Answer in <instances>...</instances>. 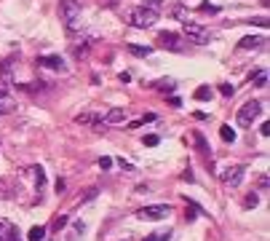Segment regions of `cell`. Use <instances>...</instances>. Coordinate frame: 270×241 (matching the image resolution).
<instances>
[{
  "instance_id": "603a6c76",
  "label": "cell",
  "mask_w": 270,
  "mask_h": 241,
  "mask_svg": "<svg viewBox=\"0 0 270 241\" xmlns=\"http://www.w3.org/2000/svg\"><path fill=\"white\" fill-rule=\"evenodd\" d=\"M244 206H246V209H254V206H257V193H251V196H246Z\"/></svg>"
},
{
  "instance_id": "8992f818",
  "label": "cell",
  "mask_w": 270,
  "mask_h": 241,
  "mask_svg": "<svg viewBox=\"0 0 270 241\" xmlns=\"http://www.w3.org/2000/svg\"><path fill=\"white\" fill-rule=\"evenodd\" d=\"M244 174H246V166H244V164H233V166H227V169L222 171V185H227V188H238V185H241V180H244Z\"/></svg>"
},
{
  "instance_id": "d6986e66",
  "label": "cell",
  "mask_w": 270,
  "mask_h": 241,
  "mask_svg": "<svg viewBox=\"0 0 270 241\" xmlns=\"http://www.w3.org/2000/svg\"><path fill=\"white\" fill-rule=\"evenodd\" d=\"M171 16H174V19H180V22H190V19H187V14H185V8H182V5H177V8H174V14H171Z\"/></svg>"
},
{
  "instance_id": "83f0119b",
  "label": "cell",
  "mask_w": 270,
  "mask_h": 241,
  "mask_svg": "<svg viewBox=\"0 0 270 241\" xmlns=\"http://www.w3.org/2000/svg\"><path fill=\"white\" fill-rule=\"evenodd\" d=\"M65 191H67V185H65V180L59 177V180H56V193H65Z\"/></svg>"
},
{
  "instance_id": "6da1fadb",
  "label": "cell",
  "mask_w": 270,
  "mask_h": 241,
  "mask_svg": "<svg viewBox=\"0 0 270 241\" xmlns=\"http://www.w3.org/2000/svg\"><path fill=\"white\" fill-rule=\"evenodd\" d=\"M160 19L158 8L155 5H139V8H134L129 14V24L136 27V30H147V27H155Z\"/></svg>"
},
{
  "instance_id": "f546056e",
  "label": "cell",
  "mask_w": 270,
  "mask_h": 241,
  "mask_svg": "<svg viewBox=\"0 0 270 241\" xmlns=\"http://www.w3.org/2000/svg\"><path fill=\"white\" fill-rule=\"evenodd\" d=\"M118 164H120V166H123V169H129V171H134V166H131V164H129V161H126V158H118Z\"/></svg>"
},
{
  "instance_id": "8fae6325",
  "label": "cell",
  "mask_w": 270,
  "mask_h": 241,
  "mask_svg": "<svg viewBox=\"0 0 270 241\" xmlns=\"http://www.w3.org/2000/svg\"><path fill=\"white\" fill-rule=\"evenodd\" d=\"M126 51L134 56H150L153 54V46H136V43H129L126 46Z\"/></svg>"
},
{
  "instance_id": "9a60e30c",
  "label": "cell",
  "mask_w": 270,
  "mask_h": 241,
  "mask_svg": "<svg viewBox=\"0 0 270 241\" xmlns=\"http://www.w3.org/2000/svg\"><path fill=\"white\" fill-rule=\"evenodd\" d=\"M94 120H99L94 113H80V116H75V123H80V126H91Z\"/></svg>"
},
{
  "instance_id": "7a4b0ae2",
  "label": "cell",
  "mask_w": 270,
  "mask_h": 241,
  "mask_svg": "<svg viewBox=\"0 0 270 241\" xmlns=\"http://www.w3.org/2000/svg\"><path fill=\"white\" fill-rule=\"evenodd\" d=\"M59 16L70 30H78L80 19H83V5H80L78 0H62L59 3Z\"/></svg>"
},
{
  "instance_id": "ba28073f",
  "label": "cell",
  "mask_w": 270,
  "mask_h": 241,
  "mask_svg": "<svg viewBox=\"0 0 270 241\" xmlns=\"http://www.w3.org/2000/svg\"><path fill=\"white\" fill-rule=\"evenodd\" d=\"M38 65L40 67H48V70H62V72L67 70L62 56H38Z\"/></svg>"
},
{
  "instance_id": "52a82bcc",
  "label": "cell",
  "mask_w": 270,
  "mask_h": 241,
  "mask_svg": "<svg viewBox=\"0 0 270 241\" xmlns=\"http://www.w3.org/2000/svg\"><path fill=\"white\" fill-rule=\"evenodd\" d=\"M102 120H105L107 126H118V123H123V120H126V110H123V107H110Z\"/></svg>"
},
{
  "instance_id": "cb8c5ba5",
  "label": "cell",
  "mask_w": 270,
  "mask_h": 241,
  "mask_svg": "<svg viewBox=\"0 0 270 241\" xmlns=\"http://www.w3.org/2000/svg\"><path fill=\"white\" fill-rule=\"evenodd\" d=\"M233 91H235V89H233L230 83H222V86H220V94H222V96H233Z\"/></svg>"
},
{
  "instance_id": "44dd1931",
  "label": "cell",
  "mask_w": 270,
  "mask_h": 241,
  "mask_svg": "<svg viewBox=\"0 0 270 241\" xmlns=\"http://www.w3.org/2000/svg\"><path fill=\"white\" fill-rule=\"evenodd\" d=\"M145 241H169V231H160V233H153L150 239H145Z\"/></svg>"
},
{
  "instance_id": "484cf974",
  "label": "cell",
  "mask_w": 270,
  "mask_h": 241,
  "mask_svg": "<svg viewBox=\"0 0 270 241\" xmlns=\"http://www.w3.org/2000/svg\"><path fill=\"white\" fill-rule=\"evenodd\" d=\"M96 193H99V188H91V191H89V193H86V196H83V198H80V204H89V201H91V198H94V196H96Z\"/></svg>"
},
{
  "instance_id": "9c48e42d",
  "label": "cell",
  "mask_w": 270,
  "mask_h": 241,
  "mask_svg": "<svg viewBox=\"0 0 270 241\" xmlns=\"http://www.w3.org/2000/svg\"><path fill=\"white\" fill-rule=\"evenodd\" d=\"M265 35H246V38H241L238 40V48L241 51H246V48H260V46H265Z\"/></svg>"
},
{
  "instance_id": "836d02e7",
  "label": "cell",
  "mask_w": 270,
  "mask_h": 241,
  "mask_svg": "<svg viewBox=\"0 0 270 241\" xmlns=\"http://www.w3.org/2000/svg\"><path fill=\"white\" fill-rule=\"evenodd\" d=\"M260 134H262V137H268V134H270V126H268V123H262V126H260Z\"/></svg>"
},
{
  "instance_id": "d6a6232c",
  "label": "cell",
  "mask_w": 270,
  "mask_h": 241,
  "mask_svg": "<svg viewBox=\"0 0 270 241\" xmlns=\"http://www.w3.org/2000/svg\"><path fill=\"white\" fill-rule=\"evenodd\" d=\"M169 102H171V107H182V99H180V96H171Z\"/></svg>"
},
{
  "instance_id": "f1b7e54d",
  "label": "cell",
  "mask_w": 270,
  "mask_h": 241,
  "mask_svg": "<svg viewBox=\"0 0 270 241\" xmlns=\"http://www.w3.org/2000/svg\"><path fill=\"white\" fill-rule=\"evenodd\" d=\"M142 118H145V123H155V120H158L155 113H147V116H142Z\"/></svg>"
},
{
  "instance_id": "1f68e13d",
  "label": "cell",
  "mask_w": 270,
  "mask_h": 241,
  "mask_svg": "<svg viewBox=\"0 0 270 241\" xmlns=\"http://www.w3.org/2000/svg\"><path fill=\"white\" fill-rule=\"evenodd\" d=\"M139 126H145V118H136V120H131V129H139Z\"/></svg>"
},
{
  "instance_id": "d4e9b609",
  "label": "cell",
  "mask_w": 270,
  "mask_h": 241,
  "mask_svg": "<svg viewBox=\"0 0 270 241\" xmlns=\"http://www.w3.org/2000/svg\"><path fill=\"white\" fill-rule=\"evenodd\" d=\"M99 169H105V171H107V169H112V158L102 156V158H99Z\"/></svg>"
},
{
  "instance_id": "4dcf8cb0",
  "label": "cell",
  "mask_w": 270,
  "mask_h": 241,
  "mask_svg": "<svg viewBox=\"0 0 270 241\" xmlns=\"http://www.w3.org/2000/svg\"><path fill=\"white\" fill-rule=\"evenodd\" d=\"M260 191H268V174L260 177Z\"/></svg>"
},
{
  "instance_id": "ac0fdd59",
  "label": "cell",
  "mask_w": 270,
  "mask_h": 241,
  "mask_svg": "<svg viewBox=\"0 0 270 241\" xmlns=\"http://www.w3.org/2000/svg\"><path fill=\"white\" fill-rule=\"evenodd\" d=\"M246 24H251V27H260V30H268V16H257V19H249Z\"/></svg>"
},
{
  "instance_id": "e0dca14e",
  "label": "cell",
  "mask_w": 270,
  "mask_h": 241,
  "mask_svg": "<svg viewBox=\"0 0 270 241\" xmlns=\"http://www.w3.org/2000/svg\"><path fill=\"white\" fill-rule=\"evenodd\" d=\"M209 96H211V89H209V86H198V89H195V99L206 102Z\"/></svg>"
},
{
  "instance_id": "ffe728a7",
  "label": "cell",
  "mask_w": 270,
  "mask_h": 241,
  "mask_svg": "<svg viewBox=\"0 0 270 241\" xmlns=\"http://www.w3.org/2000/svg\"><path fill=\"white\" fill-rule=\"evenodd\" d=\"M201 11H211V14H220V5L209 3V0H203V3H201Z\"/></svg>"
},
{
  "instance_id": "7402d4cb",
  "label": "cell",
  "mask_w": 270,
  "mask_h": 241,
  "mask_svg": "<svg viewBox=\"0 0 270 241\" xmlns=\"http://www.w3.org/2000/svg\"><path fill=\"white\" fill-rule=\"evenodd\" d=\"M142 142H145L147 147H155V145H158V142H160V137H158V134H150V137H145V140H142Z\"/></svg>"
},
{
  "instance_id": "5b68a950",
  "label": "cell",
  "mask_w": 270,
  "mask_h": 241,
  "mask_svg": "<svg viewBox=\"0 0 270 241\" xmlns=\"http://www.w3.org/2000/svg\"><path fill=\"white\" fill-rule=\"evenodd\" d=\"M171 215V206H166V204H155V206H145V209H139L136 212V217L139 220H166V217Z\"/></svg>"
},
{
  "instance_id": "7c38bea8",
  "label": "cell",
  "mask_w": 270,
  "mask_h": 241,
  "mask_svg": "<svg viewBox=\"0 0 270 241\" xmlns=\"http://www.w3.org/2000/svg\"><path fill=\"white\" fill-rule=\"evenodd\" d=\"M251 86H268V70L260 67V70L251 72Z\"/></svg>"
},
{
  "instance_id": "4fadbf2b",
  "label": "cell",
  "mask_w": 270,
  "mask_h": 241,
  "mask_svg": "<svg viewBox=\"0 0 270 241\" xmlns=\"http://www.w3.org/2000/svg\"><path fill=\"white\" fill-rule=\"evenodd\" d=\"M43 239H45V228H43V225L30 228V233H27V241H43Z\"/></svg>"
},
{
  "instance_id": "277c9868",
  "label": "cell",
  "mask_w": 270,
  "mask_h": 241,
  "mask_svg": "<svg viewBox=\"0 0 270 241\" xmlns=\"http://www.w3.org/2000/svg\"><path fill=\"white\" fill-rule=\"evenodd\" d=\"M262 113V102L260 99H249L244 107L238 110V116H235V120H238V126H244V129H249L251 120H254L257 116Z\"/></svg>"
},
{
  "instance_id": "4316f807",
  "label": "cell",
  "mask_w": 270,
  "mask_h": 241,
  "mask_svg": "<svg viewBox=\"0 0 270 241\" xmlns=\"http://www.w3.org/2000/svg\"><path fill=\"white\" fill-rule=\"evenodd\" d=\"M65 225H67V217H65V215H62V217H56V222H54V228H56V231H62Z\"/></svg>"
},
{
  "instance_id": "5bb4252c",
  "label": "cell",
  "mask_w": 270,
  "mask_h": 241,
  "mask_svg": "<svg viewBox=\"0 0 270 241\" xmlns=\"http://www.w3.org/2000/svg\"><path fill=\"white\" fill-rule=\"evenodd\" d=\"M14 107H16V102L11 99L8 94H5V96H0V116H5V113H11V110H14Z\"/></svg>"
},
{
  "instance_id": "30bf717a",
  "label": "cell",
  "mask_w": 270,
  "mask_h": 241,
  "mask_svg": "<svg viewBox=\"0 0 270 241\" xmlns=\"http://www.w3.org/2000/svg\"><path fill=\"white\" fill-rule=\"evenodd\" d=\"M158 43L163 46V48H180V32H160L158 35Z\"/></svg>"
},
{
  "instance_id": "3957f363",
  "label": "cell",
  "mask_w": 270,
  "mask_h": 241,
  "mask_svg": "<svg viewBox=\"0 0 270 241\" xmlns=\"http://www.w3.org/2000/svg\"><path fill=\"white\" fill-rule=\"evenodd\" d=\"M185 38L195 46H209L211 43V32L203 24H195V22H185Z\"/></svg>"
},
{
  "instance_id": "2e32d148",
  "label": "cell",
  "mask_w": 270,
  "mask_h": 241,
  "mask_svg": "<svg viewBox=\"0 0 270 241\" xmlns=\"http://www.w3.org/2000/svg\"><path fill=\"white\" fill-rule=\"evenodd\" d=\"M220 137H222L225 142H230V145L235 142V131L230 129V126H222V129H220Z\"/></svg>"
}]
</instances>
